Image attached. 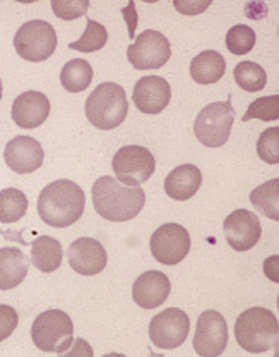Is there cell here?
Listing matches in <instances>:
<instances>
[{
    "label": "cell",
    "instance_id": "15",
    "mask_svg": "<svg viewBox=\"0 0 279 357\" xmlns=\"http://www.w3.org/2000/svg\"><path fill=\"white\" fill-rule=\"evenodd\" d=\"M67 258H69L70 268L84 277L102 273L108 263L106 249L93 237H79L74 241L67 252Z\"/></svg>",
    "mask_w": 279,
    "mask_h": 357
},
{
    "label": "cell",
    "instance_id": "29",
    "mask_svg": "<svg viewBox=\"0 0 279 357\" xmlns=\"http://www.w3.org/2000/svg\"><path fill=\"white\" fill-rule=\"evenodd\" d=\"M252 119H259V121H264V122L278 121L279 96L278 95L264 96V98H257L255 102H252L250 105H248L247 114L241 117V121L247 122V121H252Z\"/></svg>",
    "mask_w": 279,
    "mask_h": 357
},
{
    "label": "cell",
    "instance_id": "2",
    "mask_svg": "<svg viewBox=\"0 0 279 357\" xmlns=\"http://www.w3.org/2000/svg\"><path fill=\"white\" fill-rule=\"evenodd\" d=\"M91 192L96 213L110 222L132 220L146 204L143 188H129L110 176L99 177Z\"/></svg>",
    "mask_w": 279,
    "mask_h": 357
},
{
    "label": "cell",
    "instance_id": "9",
    "mask_svg": "<svg viewBox=\"0 0 279 357\" xmlns=\"http://www.w3.org/2000/svg\"><path fill=\"white\" fill-rule=\"evenodd\" d=\"M191 236L178 223H165L151 236L150 248L152 258L166 266H175L187 258L191 251Z\"/></svg>",
    "mask_w": 279,
    "mask_h": 357
},
{
    "label": "cell",
    "instance_id": "1",
    "mask_svg": "<svg viewBox=\"0 0 279 357\" xmlns=\"http://www.w3.org/2000/svg\"><path fill=\"white\" fill-rule=\"evenodd\" d=\"M86 196L81 185L69 178H61L45 185L38 198V213L50 227L65 229L83 217Z\"/></svg>",
    "mask_w": 279,
    "mask_h": 357
},
{
    "label": "cell",
    "instance_id": "13",
    "mask_svg": "<svg viewBox=\"0 0 279 357\" xmlns=\"http://www.w3.org/2000/svg\"><path fill=\"white\" fill-rule=\"evenodd\" d=\"M223 229H225V237L230 248L238 252L254 248L262 236L259 217L248 210H235L233 213H230Z\"/></svg>",
    "mask_w": 279,
    "mask_h": 357
},
{
    "label": "cell",
    "instance_id": "3",
    "mask_svg": "<svg viewBox=\"0 0 279 357\" xmlns=\"http://www.w3.org/2000/svg\"><path fill=\"white\" fill-rule=\"evenodd\" d=\"M278 333V318L266 307H250L235 321L237 344L250 354H260L276 347Z\"/></svg>",
    "mask_w": 279,
    "mask_h": 357
},
{
    "label": "cell",
    "instance_id": "16",
    "mask_svg": "<svg viewBox=\"0 0 279 357\" xmlns=\"http://www.w3.org/2000/svg\"><path fill=\"white\" fill-rule=\"evenodd\" d=\"M134 103L143 114L156 115L168 107L172 100V86L161 76L141 77L132 91Z\"/></svg>",
    "mask_w": 279,
    "mask_h": 357
},
{
    "label": "cell",
    "instance_id": "19",
    "mask_svg": "<svg viewBox=\"0 0 279 357\" xmlns=\"http://www.w3.org/2000/svg\"><path fill=\"white\" fill-rule=\"evenodd\" d=\"M202 174L192 163L178 165L165 178V192L175 201H187L200 189Z\"/></svg>",
    "mask_w": 279,
    "mask_h": 357
},
{
    "label": "cell",
    "instance_id": "35",
    "mask_svg": "<svg viewBox=\"0 0 279 357\" xmlns=\"http://www.w3.org/2000/svg\"><path fill=\"white\" fill-rule=\"evenodd\" d=\"M124 13L125 21H129V31H130V38H134L136 35V22H137V14H136V3L130 2L127 6V9L122 10Z\"/></svg>",
    "mask_w": 279,
    "mask_h": 357
},
{
    "label": "cell",
    "instance_id": "4",
    "mask_svg": "<svg viewBox=\"0 0 279 357\" xmlns=\"http://www.w3.org/2000/svg\"><path fill=\"white\" fill-rule=\"evenodd\" d=\"M88 121L102 131H111L125 121L129 102L125 89L117 83H102L93 89L84 105Z\"/></svg>",
    "mask_w": 279,
    "mask_h": 357
},
{
    "label": "cell",
    "instance_id": "6",
    "mask_svg": "<svg viewBox=\"0 0 279 357\" xmlns=\"http://www.w3.org/2000/svg\"><path fill=\"white\" fill-rule=\"evenodd\" d=\"M235 124V110L232 96L226 102H214L204 107L193 122V134L207 148H219L226 144Z\"/></svg>",
    "mask_w": 279,
    "mask_h": 357
},
{
    "label": "cell",
    "instance_id": "8",
    "mask_svg": "<svg viewBox=\"0 0 279 357\" xmlns=\"http://www.w3.org/2000/svg\"><path fill=\"white\" fill-rule=\"evenodd\" d=\"M115 178L129 188H141L154 174L156 160L148 148L129 144L120 148L111 160Z\"/></svg>",
    "mask_w": 279,
    "mask_h": 357
},
{
    "label": "cell",
    "instance_id": "24",
    "mask_svg": "<svg viewBox=\"0 0 279 357\" xmlns=\"http://www.w3.org/2000/svg\"><path fill=\"white\" fill-rule=\"evenodd\" d=\"M250 203L271 220H279V178H271L250 192Z\"/></svg>",
    "mask_w": 279,
    "mask_h": 357
},
{
    "label": "cell",
    "instance_id": "23",
    "mask_svg": "<svg viewBox=\"0 0 279 357\" xmlns=\"http://www.w3.org/2000/svg\"><path fill=\"white\" fill-rule=\"evenodd\" d=\"M93 81V67L84 59H72L61 73V83L69 93L84 91Z\"/></svg>",
    "mask_w": 279,
    "mask_h": 357
},
{
    "label": "cell",
    "instance_id": "27",
    "mask_svg": "<svg viewBox=\"0 0 279 357\" xmlns=\"http://www.w3.org/2000/svg\"><path fill=\"white\" fill-rule=\"evenodd\" d=\"M108 42V31L105 26L98 21L88 20V26L84 29L83 36L77 42L69 43L70 50L83 52V54H93L105 47Z\"/></svg>",
    "mask_w": 279,
    "mask_h": 357
},
{
    "label": "cell",
    "instance_id": "14",
    "mask_svg": "<svg viewBox=\"0 0 279 357\" xmlns=\"http://www.w3.org/2000/svg\"><path fill=\"white\" fill-rule=\"evenodd\" d=\"M3 160L13 172L26 176V174L36 172L43 165L45 151L35 137L16 136L7 143L3 150Z\"/></svg>",
    "mask_w": 279,
    "mask_h": 357
},
{
    "label": "cell",
    "instance_id": "30",
    "mask_svg": "<svg viewBox=\"0 0 279 357\" xmlns=\"http://www.w3.org/2000/svg\"><path fill=\"white\" fill-rule=\"evenodd\" d=\"M257 155L269 165H278L279 163V128L266 129L259 136L257 141Z\"/></svg>",
    "mask_w": 279,
    "mask_h": 357
},
{
    "label": "cell",
    "instance_id": "7",
    "mask_svg": "<svg viewBox=\"0 0 279 357\" xmlns=\"http://www.w3.org/2000/svg\"><path fill=\"white\" fill-rule=\"evenodd\" d=\"M57 31L50 22L43 20L24 22L14 36L17 55L29 62L47 61L57 50Z\"/></svg>",
    "mask_w": 279,
    "mask_h": 357
},
{
    "label": "cell",
    "instance_id": "22",
    "mask_svg": "<svg viewBox=\"0 0 279 357\" xmlns=\"http://www.w3.org/2000/svg\"><path fill=\"white\" fill-rule=\"evenodd\" d=\"M62 244L50 236H40L31 244V263L43 273H54L62 265Z\"/></svg>",
    "mask_w": 279,
    "mask_h": 357
},
{
    "label": "cell",
    "instance_id": "34",
    "mask_svg": "<svg viewBox=\"0 0 279 357\" xmlns=\"http://www.w3.org/2000/svg\"><path fill=\"white\" fill-rule=\"evenodd\" d=\"M278 261H279L278 256H271V258H267L266 263H264V273L267 275V278H271L273 282H276V284L279 282Z\"/></svg>",
    "mask_w": 279,
    "mask_h": 357
},
{
    "label": "cell",
    "instance_id": "25",
    "mask_svg": "<svg viewBox=\"0 0 279 357\" xmlns=\"http://www.w3.org/2000/svg\"><path fill=\"white\" fill-rule=\"evenodd\" d=\"M28 211V198L19 189L9 188L0 191V222L14 223Z\"/></svg>",
    "mask_w": 279,
    "mask_h": 357
},
{
    "label": "cell",
    "instance_id": "36",
    "mask_svg": "<svg viewBox=\"0 0 279 357\" xmlns=\"http://www.w3.org/2000/svg\"><path fill=\"white\" fill-rule=\"evenodd\" d=\"M2 93H3V89H2V79H0V100H2Z\"/></svg>",
    "mask_w": 279,
    "mask_h": 357
},
{
    "label": "cell",
    "instance_id": "31",
    "mask_svg": "<svg viewBox=\"0 0 279 357\" xmlns=\"http://www.w3.org/2000/svg\"><path fill=\"white\" fill-rule=\"evenodd\" d=\"M88 7V0H51V10L55 16L64 21H74L81 16H86Z\"/></svg>",
    "mask_w": 279,
    "mask_h": 357
},
{
    "label": "cell",
    "instance_id": "21",
    "mask_svg": "<svg viewBox=\"0 0 279 357\" xmlns=\"http://www.w3.org/2000/svg\"><path fill=\"white\" fill-rule=\"evenodd\" d=\"M226 61L219 52L206 50L192 59L191 76L197 84H214L225 76Z\"/></svg>",
    "mask_w": 279,
    "mask_h": 357
},
{
    "label": "cell",
    "instance_id": "10",
    "mask_svg": "<svg viewBox=\"0 0 279 357\" xmlns=\"http://www.w3.org/2000/svg\"><path fill=\"white\" fill-rule=\"evenodd\" d=\"M172 57V47L163 33L148 29L127 48L130 66L137 70L159 69Z\"/></svg>",
    "mask_w": 279,
    "mask_h": 357
},
{
    "label": "cell",
    "instance_id": "12",
    "mask_svg": "<svg viewBox=\"0 0 279 357\" xmlns=\"http://www.w3.org/2000/svg\"><path fill=\"white\" fill-rule=\"evenodd\" d=\"M191 319L178 307H168L156 314L150 323V338L159 349H177L187 340Z\"/></svg>",
    "mask_w": 279,
    "mask_h": 357
},
{
    "label": "cell",
    "instance_id": "33",
    "mask_svg": "<svg viewBox=\"0 0 279 357\" xmlns=\"http://www.w3.org/2000/svg\"><path fill=\"white\" fill-rule=\"evenodd\" d=\"M175 9L180 10L182 14H185V16H196V14H200L202 10H206L207 7L211 6V2L207 0V2H175L173 3Z\"/></svg>",
    "mask_w": 279,
    "mask_h": 357
},
{
    "label": "cell",
    "instance_id": "28",
    "mask_svg": "<svg viewBox=\"0 0 279 357\" xmlns=\"http://www.w3.org/2000/svg\"><path fill=\"white\" fill-rule=\"evenodd\" d=\"M255 45V31L247 24H237L226 33V48L233 55H247Z\"/></svg>",
    "mask_w": 279,
    "mask_h": 357
},
{
    "label": "cell",
    "instance_id": "26",
    "mask_svg": "<svg viewBox=\"0 0 279 357\" xmlns=\"http://www.w3.org/2000/svg\"><path fill=\"white\" fill-rule=\"evenodd\" d=\"M233 77H235V83L238 86L248 93H257L260 89L266 88L267 84L266 70L262 69V66L250 61L237 64L235 69H233Z\"/></svg>",
    "mask_w": 279,
    "mask_h": 357
},
{
    "label": "cell",
    "instance_id": "18",
    "mask_svg": "<svg viewBox=\"0 0 279 357\" xmlns=\"http://www.w3.org/2000/svg\"><path fill=\"white\" fill-rule=\"evenodd\" d=\"M50 115V102L40 91H24L14 100L13 121L22 129L42 126Z\"/></svg>",
    "mask_w": 279,
    "mask_h": 357
},
{
    "label": "cell",
    "instance_id": "32",
    "mask_svg": "<svg viewBox=\"0 0 279 357\" xmlns=\"http://www.w3.org/2000/svg\"><path fill=\"white\" fill-rule=\"evenodd\" d=\"M17 323H19V316L16 310L7 304H0V344L14 333Z\"/></svg>",
    "mask_w": 279,
    "mask_h": 357
},
{
    "label": "cell",
    "instance_id": "17",
    "mask_svg": "<svg viewBox=\"0 0 279 357\" xmlns=\"http://www.w3.org/2000/svg\"><path fill=\"white\" fill-rule=\"evenodd\" d=\"M172 290L170 278L163 271L150 270L139 275L132 285V299L143 310H154L166 303Z\"/></svg>",
    "mask_w": 279,
    "mask_h": 357
},
{
    "label": "cell",
    "instance_id": "20",
    "mask_svg": "<svg viewBox=\"0 0 279 357\" xmlns=\"http://www.w3.org/2000/svg\"><path fill=\"white\" fill-rule=\"evenodd\" d=\"M29 261L21 249H0V290L16 289L28 275Z\"/></svg>",
    "mask_w": 279,
    "mask_h": 357
},
{
    "label": "cell",
    "instance_id": "5",
    "mask_svg": "<svg viewBox=\"0 0 279 357\" xmlns=\"http://www.w3.org/2000/svg\"><path fill=\"white\" fill-rule=\"evenodd\" d=\"M74 323L67 312L48 310L36 316L31 326L33 344L43 352L64 354L74 344Z\"/></svg>",
    "mask_w": 279,
    "mask_h": 357
},
{
    "label": "cell",
    "instance_id": "11",
    "mask_svg": "<svg viewBox=\"0 0 279 357\" xmlns=\"http://www.w3.org/2000/svg\"><path fill=\"white\" fill-rule=\"evenodd\" d=\"M193 351L202 357H218L228 345V325L221 312L214 310L204 311L197 319L193 333Z\"/></svg>",
    "mask_w": 279,
    "mask_h": 357
}]
</instances>
